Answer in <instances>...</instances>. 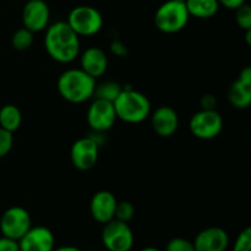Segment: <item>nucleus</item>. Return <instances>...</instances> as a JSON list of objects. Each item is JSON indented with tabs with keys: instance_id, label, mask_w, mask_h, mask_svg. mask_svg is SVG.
<instances>
[{
	"instance_id": "nucleus-1",
	"label": "nucleus",
	"mask_w": 251,
	"mask_h": 251,
	"mask_svg": "<svg viewBox=\"0 0 251 251\" xmlns=\"http://www.w3.org/2000/svg\"><path fill=\"white\" fill-rule=\"evenodd\" d=\"M44 47L53 60L60 64L73 63L80 55V37L68 22L58 21L46 28Z\"/></svg>"
},
{
	"instance_id": "nucleus-2",
	"label": "nucleus",
	"mask_w": 251,
	"mask_h": 251,
	"mask_svg": "<svg viewBox=\"0 0 251 251\" xmlns=\"http://www.w3.org/2000/svg\"><path fill=\"white\" fill-rule=\"evenodd\" d=\"M96 85V78L91 77L80 68L63 71L56 81V88L61 98L75 104L91 100L95 93Z\"/></svg>"
},
{
	"instance_id": "nucleus-3",
	"label": "nucleus",
	"mask_w": 251,
	"mask_h": 251,
	"mask_svg": "<svg viewBox=\"0 0 251 251\" xmlns=\"http://www.w3.org/2000/svg\"><path fill=\"white\" fill-rule=\"evenodd\" d=\"M113 105L118 119L129 124L144 122L152 112L151 102L147 96L131 87H123Z\"/></svg>"
},
{
	"instance_id": "nucleus-4",
	"label": "nucleus",
	"mask_w": 251,
	"mask_h": 251,
	"mask_svg": "<svg viewBox=\"0 0 251 251\" xmlns=\"http://www.w3.org/2000/svg\"><path fill=\"white\" fill-rule=\"evenodd\" d=\"M189 19L190 15L186 9L185 2L167 0L156 10L153 21L158 31L172 34L185 28Z\"/></svg>"
},
{
	"instance_id": "nucleus-5",
	"label": "nucleus",
	"mask_w": 251,
	"mask_h": 251,
	"mask_svg": "<svg viewBox=\"0 0 251 251\" xmlns=\"http://www.w3.org/2000/svg\"><path fill=\"white\" fill-rule=\"evenodd\" d=\"M66 22L78 37H91L102 29L103 16L96 7L80 5L69 12Z\"/></svg>"
},
{
	"instance_id": "nucleus-6",
	"label": "nucleus",
	"mask_w": 251,
	"mask_h": 251,
	"mask_svg": "<svg viewBox=\"0 0 251 251\" xmlns=\"http://www.w3.org/2000/svg\"><path fill=\"white\" fill-rule=\"evenodd\" d=\"M102 243L108 251H130L134 247V232L129 223L112 220L103 225Z\"/></svg>"
},
{
	"instance_id": "nucleus-7",
	"label": "nucleus",
	"mask_w": 251,
	"mask_h": 251,
	"mask_svg": "<svg viewBox=\"0 0 251 251\" xmlns=\"http://www.w3.org/2000/svg\"><path fill=\"white\" fill-rule=\"evenodd\" d=\"M191 134L200 140H212L223 130V118L216 109H201L189 122Z\"/></svg>"
},
{
	"instance_id": "nucleus-8",
	"label": "nucleus",
	"mask_w": 251,
	"mask_h": 251,
	"mask_svg": "<svg viewBox=\"0 0 251 251\" xmlns=\"http://www.w3.org/2000/svg\"><path fill=\"white\" fill-rule=\"evenodd\" d=\"M32 227L28 211L21 206H11L2 212L0 218V232L2 237L19 242Z\"/></svg>"
},
{
	"instance_id": "nucleus-9",
	"label": "nucleus",
	"mask_w": 251,
	"mask_h": 251,
	"mask_svg": "<svg viewBox=\"0 0 251 251\" xmlns=\"http://www.w3.org/2000/svg\"><path fill=\"white\" fill-rule=\"evenodd\" d=\"M100 157V145L91 136L76 140L70 149V159L78 171H90L97 164Z\"/></svg>"
},
{
	"instance_id": "nucleus-10",
	"label": "nucleus",
	"mask_w": 251,
	"mask_h": 251,
	"mask_svg": "<svg viewBox=\"0 0 251 251\" xmlns=\"http://www.w3.org/2000/svg\"><path fill=\"white\" fill-rule=\"evenodd\" d=\"M86 119L91 130L100 134L112 129L118 118L112 102L95 98L88 107Z\"/></svg>"
},
{
	"instance_id": "nucleus-11",
	"label": "nucleus",
	"mask_w": 251,
	"mask_h": 251,
	"mask_svg": "<svg viewBox=\"0 0 251 251\" xmlns=\"http://www.w3.org/2000/svg\"><path fill=\"white\" fill-rule=\"evenodd\" d=\"M21 17L24 27L37 33L48 27L50 10L44 0H28L22 9Z\"/></svg>"
},
{
	"instance_id": "nucleus-12",
	"label": "nucleus",
	"mask_w": 251,
	"mask_h": 251,
	"mask_svg": "<svg viewBox=\"0 0 251 251\" xmlns=\"http://www.w3.org/2000/svg\"><path fill=\"white\" fill-rule=\"evenodd\" d=\"M20 251H53L55 237L49 228L44 226L31 227L19 240Z\"/></svg>"
},
{
	"instance_id": "nucleus-13",
	"label": "nucleus",
	"mask_w": 251,
	"mask_h": 251,
	"mask_svg": "<svg viewBox=\"0 0 251 251\" xmlns=\"http://www.w3.org/2000/svg\"><path fill=\"white\" fill-rule=\"evenodd\" d=\"M195 251H226L229 247V235L221 227H208L194 238Z\"/></svg>"
},
{
	"instance_id": "nucleus-14",
	"label": "nucleus",
	"mask_w": 251,
	"mask_h": 251,
	"mask_svg": "<svg viewBox=\"0 0 251 251\" xmlns=\"http://www.w3.org/2000/svg\"><path fill=\"white\" fill-rule=\"evenodd\" d=\"M117 198L108 190H100L92 196L90 201V212L93 220L100 225H105L114 220Z\"/></svg>"
},
{
	"instance_id": "nucleus-15",
	"label": "nucleus",
	"mask_w": 251,
	"mask_h": 251,
	"mask_svg": "<svg viewBox=\"0 0 251 251\" xmlns=\"http://www.w3.org/2000/svg\"><path fill=\"white\" fill-rule=\"evenodd\" d=\"M151 125L153 131L161 137H171L179 126V117L176 109L169 105H161L151 112Z\"/></svg>"
},
{
	"instance_id": "nucleus-16",
	"label": "nucleus",
	"mask_w": 251,
	"mask_h": 251,
	"mask_svg": "<svg viewBox=\"0 0 251 251\" xmlns=\"http://www.w3.org/2000/svg\"><path fill=\"white\" fill-rule=\"evenodd\" d=\"M80 69L93 78L105 74L108 69V56L102 48L90 47L80 54Z\"/></svg>"
},
{
	"instance_id": "nucleus-17",
	"label": "nucleus",
	"mask_w": 251,
	"mask_h": 251,
	"mask_svg": "<svg viewBox=\"0 0 251 251\" xmlns=\"http://www.w3.org/2000/svg\"><path fill=\"white\" fill-rule=\"evenodd\" d=\"M186 9L190 16L196 19H211L220 10L218 0H185Z\"/></svg>"
},
{
	"instance_id": "nucleus-18",
	"label": "nucleus",
	"mask_w": 251,
	"mask_h": 251,
	"mask_svg": "<svg viewBox=\"0 0 251 251\" xmlns=\"http://www.w3.org/2000/svg\"><path fill=\"white\" fill-rule=\"evenodd\" d=\"M228 100L237 109H245L251 104V86L235 80L228 90Z\"/></svg>"
},
{
	"instance_id": "nucleus-19",
	"label": "nucleus",
	"mask_w": 251,
	"mask_h": 251,
	"mask_svg": "<svg viewBox=\"0 0 251 251\" xmlns=\"http://www.w3.org/2000/svg\"><path fill=\"white\" fill-rule=\"evenodd\" d=\"M22 114L15 104H5L0 108V127L14 134L21 126Z\"/></svg>"
},
{
	"instance_id": "nucleus-20",
	"label": "nucleus",
	"mask_w": 251,
	"mask_h": 251,
	"mask_svg": "<svg viewBox=\"0 0 251 251\" xmlns=\"http://www.w3.org/2000/svg\"><path fill=\"white\" fill-rule=\"evenodd\" d=\"M123 87L117 81H105L100 85H96L93 97L100 98V100H108V102H114L115 98L122 92Z\"/></svg>"
},
{
	"instance_id": "nucleus-21",
	"label": "nucleus",
	"mask_w": 251,
	"mask_h": 251,
	"mask_svg": "<svg viewBox=\"0 0 251 251\" xmlns=\"http://www.w3.org/2000/svg\"><path fill=\"white\" fill-rule=\"evenodd\" d=\"M33 34V32L27 29L26 27H21L17 31H15L11 37V44L14 47V49H16L19 51H24L31 48L34 41Z\"/></svg>"
},
{
	"instance_id": "nucleus-22",
	"label": "nucleus",
	"mask_w": 251,
	"mask_h": 251,
	"mask_svg": "<svg viewBox=\"0 0 251 251\" xmlns=\"http://www.w3.org/2000/svg\"><path fill=\"white\" fill-rule=\"evenodd\" d=\"M135 216V207L130 201H118L114 218L122 222L129 223Z\"/></svg>"
},
{
	"instance_id": "nucleus-23",
	"label": "nucleus",
	"mask_w": 251,
	"mask_h": 251,
	"mask_svg": "<svg viewBox=\"0 0 251 251\" xmlns=\"http://www.w3.org/2000/svg\"><path fill=\"white\" fill-rule=\"evenodd\" d=\"M235 22L243 31L251 29V7L247 2L235 9Z\"/></svg>"
},
{
	"instance_id": "nucleus-24",
	"label": "nucleus",
	"mask_w": 251,
	"mask_h": 251,
	"mask_svg": "<svg viewBox=\"0 0 251 251\" xmlns=\"http://www.w3.org/2000/svg\"><path fill=\"white\" fill-rule=\"evenodd\" d=\"M233 251H251V229L244 228L235 238Z\"/></svg>"
},
{
	"instance_id": "nucleus-25",
	"label": "nucleus",
	"mask_w": 251,
	"mask_h": 251,
	"mask_svg": "<svg viewBox=\"0 0 251 251\" xmlns=\"http://www.w3.org/2000/svg\"><path fill=\"white\" fill-rule=\"evenodd\" d=\"M164 251H195V249H194L193 242L186 238L176 237L167 243Z\"/></svg>"
},
{
	"instance_id": "nucleus-26",
	"label": "nucleus",
	"mask_w": 251,
	"mask_h": 251,
	"mask_svg": "<svg viewBox=\"0 0 251 251\" xmlns=\"http://www.w3.org/2000/svg\"><path fill=\"white\" fill-rule=\"evenodd\" d=\"M14 145V135L12 132L0 127V158L9 154Z\"/></svg>"
},
{
	"instance_id": "nucleus-27",
	"label": "nucleus",
	"mask_w": 251,
	"mask_h": 251,
	"mask_svg": "<svg viewBox=\"0 0 251 251\" xmlns=\"http://www.w3.org/2000/svg\"><path fill=\"white\" fill-rule=\"evenodd\" d=\"M110 51L115 56H118V58H125L129 54L127 47L122 41H119V39H115V41H113L110 43Z\"/></svg>"
},
{
	"instance_id": "nucleus-28",
	"label": "nucleus",
	"mask_w": 251,
	"mask_h": 251,
	"mask_svg": "<svg viewBox=\"0 0 251 251\" xmlns=\"http://www.w3.org/2000/svg\"><path fill=\"white\" fill-rule=\"evenodd\" d=\"M0 251H20L19 242L6 237H0Z\"/></svg>"
},
{
	"instance_id": "nucleus-29",
	"label": "nucleus",
	"mask_w": 251,
	"mask_h": 251,
	"mask_svg": "<svg viewBox=\"0 0 251 251\" xmlns=\"http://www.w3.org/2000/svg\"><path fill=\"white\" fill-rule=\"evenodd\" d=\"M201 109H216V105H217V98L215 97L211 93L207 95H203L201 97Z\"/></svg>"
},
{
	"instance_id": "nucleus-30",
	"label": "nucleus",
	"mask_w": 251,
	"mask_h": 251,
	"mask_svg": "<svg viewBox=\"0 0 251 251\" xmlns=\"http://www.w3.org/2000/svg\"><path fill=\"white\" fill-rule=\"evenodd\" d=\"M220 5L225 6L226 9L229 10H235L239 6H242L243 4L247 2V0H218Z\"/></svg>"
},
{
	"instance_id": "nucleus-31",
	"label": "nucleus",
	"mask_w": 251,
	"mask_h": 251,
	"mask_svg": "<svg viewBox=\"0 0 251 251\" xmlns=\"http://www.w3.org/2000/svg\"><path fill=\"white\" fill-rule=\"evenodd\" d=\"M238 80L240 82L245 83V85L251 86V68L250 66H245L244 69H242V71L239 73V76H238Z\"/></svg>"
},
{
	"instance_id": "nucleus-32",
	"label": "nucleus",
	"mask_w": 251,
	"mask_h": 251,
	"mask_svg": "<svg viewBox=\"0 0 251 251\" xmlns=\"http://www.w3.org/2000/svg\"><path fill=\"white\" fill-rule=\"evenodd\" d=\"M53 251H81L78 248L73 247V245H64V247L54 248Z\"/></svg>"
},
{
	"instance_id": "nucleus-33",
	"label": "nucleus",
	"mask_w": 251,
	"mask_h": 251,
	"mask_svg": "<svg viewBox=\"0 0 251 251\" xmlns=\"http://www.w3.org/2000/svg\"><path fill=\"white\" fill-rule=\"evenodd\" d=\"M245 39H247L248 46H251V29L250 31H245Z\"/></svg>"
},
{
	"instance_id": "nucleus-34",
	"label": "nucleus",
	"mask_w": 251,
	"mask_h": 251,
	"mask_svg": "<svg viewBox=\"0 0 251 251\" xmlns=\"http://www.w3.org/2000/svg\"><path fill=\"white\" fill-rule=\"evenodd\" d=\"M140 251H161V250L153 247H147V248H144V249H141Z\"/></svg>"
},
{
	"instance_id": "nucleus-35",
	"label": "nucleus",
	"mask_w": 251,
	"mask_h": 251,
	"mask_svg": "<svg viewBox=\"0 0 251 251\" xmlns=\"http://www.w3.org/2000/svg\"><path fill=\"white\" fill-rule=\"evenodd\" d=\"M176 1H183V2H185V0H176Z\"/></svg>"
}]
</instances>
